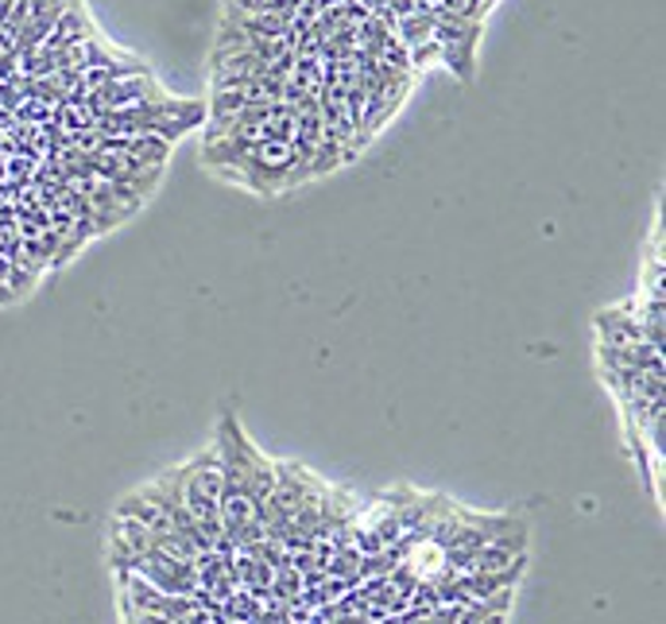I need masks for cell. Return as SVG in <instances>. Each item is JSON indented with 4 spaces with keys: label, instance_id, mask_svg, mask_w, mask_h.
Here are the masks:
<instances>
[{
    "label": "cell",
    "instance_id": "obj_1",
    "mask_svg": "<svg viewBox=\"0 0 666 624\" xmlns=\"http://www.w3.org/2000/svg\"><path fill=\"white\" fill-rule=\"evenodd\" d=\"M174 485H179L182 512L202 531L209 551H229L226 536H221V458H217L214 446L191 458L186 466H174Z\"/></svg>",
    "mask_w": 666,
    "mask_h": 624
},
{
    "label": "cell",
    "instance_id": "obj_2",
    "mask_svg": "<svg viewBox=\"0 0 666 624\" xmlns=\"http://www.w3.org/2000/svg\"><path fill=\"white\" fill-rule=\"evenodd\" d=\"M434 16V39L441 47V67L453 70L461 82H473L476 74V44H481V27L485 24H465V20H450V16Z\"/></svg>",
    "mask_w": 666,
    "mask_h": 624
},
{
    "label": "cell",
    "instance_id": "obj_3",
    "mask_svg": "<svg viewBox=\"0 0 666 624\" xmlns=\"http://www.w3.org/2000/svg\"><path fill=\"white\" fill-rule=\"evenodd\" d=\"M152 547H156V536L144 524L132 520V516H113V524H109V551H113L117 574H129Z\"/></svg>",
    "mask_w": 666,
    "mask_h": 624
},
{
    "label": "cell",
    "instance_id": "obj_4",
    "mask_svg": "<svg viewBox=\"0 0 666 624\" xmlns=\"http://www.w3.org/2000/svg\"><path fill=\"white\" fill-rule=\"evenodd\" d=\"M593 329H597V346L601 349H632L643 341V329L635 322L632 307H608L593 319Z\"/></svg>",
    "mask_w": 666,
    "mask_h": 624
},
{
    "label": "cell",
    "instance_id": "obj_5",
    "mask_svg": "<svg viewBox=\"0 0 666 624\" xmlns=\"http://www.w3.org/2000/svg\"><path fill=\"white\" fill-rule=\"evenodd\" d=\"M94 35H97V27H94V20H89L86 4H82V0H74V4H70V9L55 20L51 35H47L39 47L55 55V51H66V47H74V44H86V39H94Z\"/></svg>",
    "mask_w": 666,
    "mask_h": 624
}]
</instances>
